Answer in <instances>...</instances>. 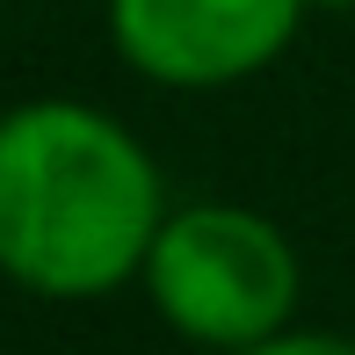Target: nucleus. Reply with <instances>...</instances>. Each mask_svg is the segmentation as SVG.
Returning <instances> with one entry per match:
<instances>
[{"label": "nucleus", "instance_id": "obj_4", "mask_svg": "<svg viewBox=\"0 0 355 355\" xmlns=\"http://www.w3.org/2000/svg\"><path fill=\"white\" fill-rule=\"evenodd\" d=\"M232 355H355V341H341V334H268V341L254 348H232Z\"/></svg>", "mask_w": 355, "mask_h": 355}, {"label": "nucleus", "instance_id": "obj_2", "mask_svg": "<svg viewBox=\"0 0 355 355\" xmlns=\"http://www.w3.org/2000/svg\"><path fill=\"white\" fill-rule=\"evenodd\" d=\"M145 290L174 334L232 355L290 327L297 254L261 211L189 203V211H167V225H159L153 254H145Z\"/></svg>", "mask_w": 355, "mask_h": 355}, {"label": "nucleus", "instance_id": "obj_1", "mask_svg": "<svg viewBox=\"0 0 355 355\" xmlns=\"http://www.w3.org/2000/svg\"><path fill=\"white\" fill-rule=\"evenodd\" d=\"M167 196L145 145L87 102L0 116V268L37 297H102L145 276Z\"/></svg>", "mask_w": 355, "mask_h": 355}, {"label": "nucleus", "instance_id": "obj_3", "mask_svg": "<svg viewBox=\"0 0 355 355\" xmlns=\"http://www.w3.org/2000/svg\"><path fill=\"white\" fill-rule=\"evenodd\" d=\"M304 0H109V37L145 80L232 87L283 58Z\"/></svg>", "mask_w": 355, "mask_h": 355}, {"label": "nucleus", "instance_id": "obj_5", "mask_svg": "<svg viewBox=\"0 0 355 355\" xmlns=\"http://www.w3.org/2000/svg\"><path fill=\"white\" fill-rule=\"evenodd\" d=\"M304 8H355V0H304Z\"/></svg>", "mask_w": 355, "mask_h": 355}]
</instances>
